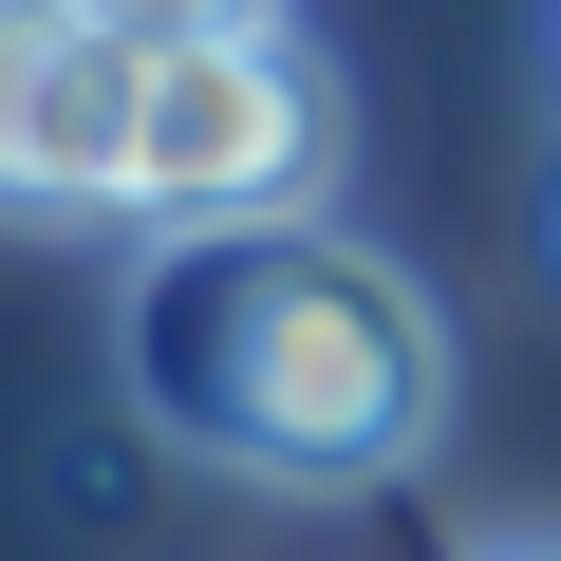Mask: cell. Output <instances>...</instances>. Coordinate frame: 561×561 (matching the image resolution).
Masks as SVG:
<instances>
[{
  "label": "cell",
  "instance_id": "cell-3",
  "mask_svg": "<svg viewBox=\"0 0 561 561\" xmlns=\"http://www.w3.org/2000/svg\"><path fill=\"white\" fill-rule=\"evenodd\" d=\"M131 131H150V38H113L94 0H0V225L131 206Z\"/></svg>",
  "mask_w": 561,
  "mask_h": 561
},
{
  "label": "cell",
  "instance_id": "cell-2",
  "mask_svg": "<svg viewBox=\"0 0 561 561\" xmlns=\"http://www.w3.org/2000/svg\"><path fill=\"white\" fill-rule=\"evenodd\" d=\"M337 76L300 20H243V38H169L150 57V131H131V206L150 225H319L337 187Z\"/></svg>",
  "mask_w": 561,
  "mask_h": 561
},
{
  "label": "cell",
  "instance_id": "cell-5",
  "mask_svg": "<svg viewBox=\"0 0 561 561\" xmlns=\"http://www.w3.org/2000/svg\"><path fill=\"white\" fill-rule=\"evenodd\" d=\"M486 561H561V542H486Z\"/></svg>",
  "mask_w": 561,
  "mask_h": 561
},
{
  "label": "cell",
  "instance_id": "cell-1",
  "mask_svg": "<svg viewBox=\"0 0 561 561\" xmlns=\"http://www.w3.org/2000/svg\"><path fill=\"white\" fill-rule=\"evenodd\" d=\"M113 337L169 449L300 505H356L449 431V319L356 225H150Z\"/></svg>",
  "mask_w": 561,
  "mask_h": 561
},
{
  "label": "cell",
  "instance_id": "cell-4",
  "mask_svg": "<svg viewBox=\"0 0 561 561\" xmlns=\"http://www.w3.org/2000/svg\"><path fill=\"white\" fill-rule=\"evenodd\" d=\"M94 20H113V38H150V57H169V38H243V20H280V0H94Z\"/></svg>",
  "mask_w": 561,
  "mask_h": 561
}]
</instances>
